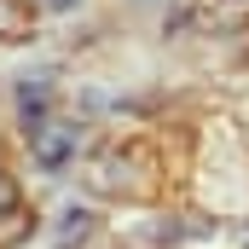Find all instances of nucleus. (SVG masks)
I'll use <instances>...</instances> for the list:
<instances>
[{"instance_id":"5","label":"nucleus","mask_w":249,"mask_h":249,"mask_svg":"<svg viewBox=\"0 0 249 249\" xmlns=\"http://www.w3.org/2000/svg\"><path fill=\"white\" fill-rule=\"evenodd\" d=\"M41 6H47V12H70L75 0H41Z\"/></svg>"},{"instance_id":"2","label":"nucleus","mask_w":249,"mask_h":249,"mask_svg":"<svg viewBox=\"0 0 249 249\" xmlns=\"http://www.w3.org/2000/svg\"><path fill=\"white\" fill-rule=\"evenodd\" d=\"M47 99H53V87H47V75H29V81L18 87V110H23V127L47 122Z\"/></svg>"},{"instance_id":"3","label":"nucleus","mask_w":249,"mask_h":249,"mask_svg":"<svg viewBox=\"0 0 249 249\" xmlns=\"http://www.w3.org/2000/svg\"><path fill=\"white\" fill-rule=\"evenodd\" d=\"M29 35V6L23 0H0V41H23Z\"/></svg>"},{"instance_id":"1","label":"nucleus","mask_w":249,"mask_h":249,"mask_svg":"<svg viewBox=\"0 0 249 249\" xmlns=\"http://www.w3.org/2000/svg\"><path fill=\"white\" fill-rule=\"evenodd\" d=\"M75 151H81V127H75V122L47 116V122L29 127V157H35V168L58 174V168H70V162H75Z\"/></svg>"},{"instance_id":"4","label":"nucleus","mask_w":249,"mask_h":249,"mask_svg":"<svg viewBox=\"0 0 249 249\" xmlns=\"http://www.w3.org/2000/svg\"><path fill=\"white\" fill-rule=\"evenodd\" d=\"M0 220H18V180L0 174Z\"/></svg>"}]
</instances>
